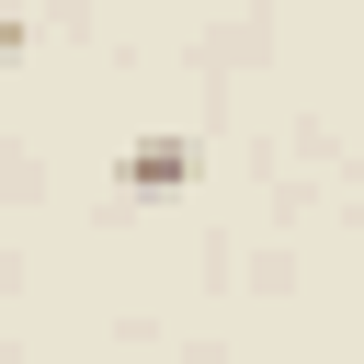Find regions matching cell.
<instances>
[{
    "label": "cell",
    "instance_id": "1",
    "mask_svg": "<svg viewBox=\"0 0 364 364\" xmlns=\"http://www.w3.org/2000/svg\"><path fill=\"white\" fill-rule=\"evenodd\" d=\"M193 171H205V148H193V136H171V125L125 148V193H136V205H171V193H182Z\"/></svg>",
    "mask_w": 364,
    "mask_h": 364
},
{
    "label": "cell",
    "instance_id": "2",
    "mask_svg": "<svg viewBox=\"0 0 364 364\" xmlns=\"http://www.w3.org/2000/svg\"><path fill=\"white\" fill-rule=\"evenodd\" d=\"M11 57H23V23H11V0H0V68H11Z\"/></svg>",
    "mask_w": 364,
    "mask_h": 364
}]
</instances>
